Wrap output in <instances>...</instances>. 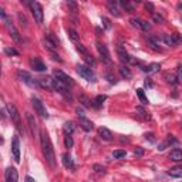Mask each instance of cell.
I'll return each instance as SVG.
<instances>
[{"label": "cell", "instance_id": "6da1fadb", "mask_svg": "<svg viewBox=\"0 0 182 182\" xmlns=\"http://www.w3.org/2000/svg\"><path fill=\"white\" fill-rule=\"evenodd\" d=\"M40 142H41V149H43V155H44L46 161L50 165V168L54 169L57 165L56 155H54V148H53L51 142H50V138H48L47 132H44V131H40Z\"/></svg>", "mask_w": 182, "mask_h": 182}, {"label": "cell", "instance_id": "7a4b0ae2", "mask_svg": "<svg viewBox=\"0 0 182 182\" xmlns=\"http://www.w3.org/2000/svg\"><path fill=\"white\" fill-rule=\"evenodd\" d=\"M7 110H9V115H10L11 121L14 123L16 125V130L19 131L20 134H23L24 131H23V127H22V121H20V114H19V110L16 108L14 104H7Z\"/></svg>", "mask_w": 182, "mask_h": 182}, {"label": "cell", "instance_id": "3957f363", "mask_svg": "<svg viewBox=\"0 0 182 182\" xmlns=\"http://www.w3.org/2000/svg\"><path fill=\"white\" fill-rule=\"evenodd\" d=\"M75 70H77L78 75H80V77H83L84 80H87V81H90V83H95L97 81V77H95V74H94V71L91 70L88 66L78 64L77 67H75Z\"/></svg>", "mask_w": 182, "mask_h": 182}, {"label": "cell", "instance_id": "277c9868", "mask_svg": "<svg viewBox=\"0 0 182 182\" xmlns=\"http://www.w3.org/2000/svg\"><path fill=\"white\" fill-rule=\"evenodd\" d=\"M3 22H4V26H6L7 31L10 33L11 38H13V40L16 41V43H19V44H22V43H23V38H22V36H20L19 30L16 29V26L13 24V22H11V19H10V17H6V19L3 20Z\"/></svg>", "mask_w": 182, "mask_h": 182}, {"label": "cell", "instance_id": "5b68a950", "mask_svg": "<svg viewBox=\"0 0 182 182\" xmlns=\"http://www.w3.org/2000/svg\"><path fill=\"white\" fill-rule=\"evenodd\" d=\"M29 6H30V10H31V14H33L36 23H37V24H41V23H43V19H44L41 4L37 3V2H30Z\"/></svg>", "mask_w": 182, "mask_h": 182}, {"label": "cell", "instance_id": "8992f818", "mask_svg": "<svg viewBox=\"0 0 182 182\" xmlns=\"http://www.w3.org/2000/svg\"><path fill=\"white\" fill-rule=\"evenodd\" d=\"M160 37V41H164L167 46H178L182 43V37L179 36L178 33H174V34H162V36H158Z\"/></svg>", "mask_w": 182, "mask_h": 182}, {"label": "cell", "instance_id": "52a82bcc", "mask_svg": "<svg viewBox=\"0 0 182 182\" xmlns=\"http://www.w3.org/2000/svg\"><path fill=\"white\" fill-rule=\"evenodd\" d=\"M17 75H19V78L24 83V84H27V86L31 87V88H38V87H40V84H38V78H33L27 71L20 70L19 73H17Z\"/></svg>", "mask_w": 182, "mask_h": 182}, {"label": "cell", "instance_id": "ba28073f", "mask_svg": "<svg viewBox=\"0 0 182 182\" xmlns=\"http://www.w3.org/2000/svg\"><path fill=\"white\" fill-rule=\"evenodd\" d=\"M53 75H54V78H56L57 81H60L61 84H64V86H67L68 88L74 86V80H73L70 75L66 74V73H63L61 70H54L53 71Z\"/></svg>", "mask_w": 182, "mask_h": 182}, {"label": "cell", "instance_id": "9c48e42d", "mask_svg": "<svg viewBox=\"0 0 182 182\" xmlns=\"http://www.w3.org/2000/svg\"><path fill=\"white\" fill-rule=\"evenodd\" d=\"M31 105L34 107V111L37 112L41 118H47V117H48L47 110H46L44 104L41 103L40 98H37V97H33V98H31Z\"/></svg>", "mask_w": 182, "mask_h": 182}, {"label": "cell", "instance_id": "30bf717a", "mask_svg": "<svg viewBox=\"0 0 182 182\" xmlns=\"http://www.w3.org/2000/svg\"><path fill=\"white\" fill-rule=\"evenodd\" d=\"M95 46H97V50H98V54L101 56V60H103L105 64H111V57H110V51H108L107 46L100 43V41H97Z\"/></svg>", "mask_w": 182, "mask_h": 182}, {"label": "cell", "instance_id": "8fae6325", "mask_svg": "<svg viewBox=\"0 0 182 182\" xmlns=\"http://www.w3.org/2000/svg\"><path fill=\"white\" fill-rule=\"evenodd\" d=\"M30 67L33 68L34 71H38V73H43V71H46L47 70V66H46L43 61H41L38 57H31L30 59Z\"/></svg>", "mask_w": 182, "mask_h": 182}, {"label": "cell", "instance_id": "7c38bea8", "mask_svg": "<svg viewBox=\"0 0 182 182\" xmlns=\"http://www.w3.org/2000/svg\"><path fill=\"white\" fill-rule=\"evenodd\" d=\"M4 181L6 182H17L19 181V174H17V169L13 167L6 168L4 171Z\"/></svg>", "mask_w": 182, "mask_h": 182}, {"label": "cell", "instance_id": "4fadbf2b", "mask_svg": "<svg viewBox=\"0 0 182 182\" xmlns=\"http://www.w3.org/2000/svg\"><path fill=\"white\" fill-rule=\"evenodd\" d=\"M11 152H13V158L17 164L20 162V140L19 137H14L11 141Z\"/></svg>", "mask_w": 182, "mask_h": 182}, {"label": "cell", "instance_id": "5bb4252c", "mask_svg": "<svg viewBox=\"0 0 182 182\" xmlns=\"http://www.w3.org/2000/svg\"><path fill=\"white\" fill-rule=\"evenodd\" d=\"M117 54H118V59H119V61L121 63H130L131 61V56L127 53V50H125V47L124 46H121V44H118L117 46Z\"/></svg>", "mask_w": 182, "mask_h": 182}, {"label": "cell", "instance_id": "9a60e30c", "mask_svg": "<svg viewBox=\"0 0 182 182\" xmlns=\"http://www.w3.org/2000/svg\"><path fill=\"white\" fill-rule=\"evenodd\" d=\"M131 24L140 30H144V31H148V30L151 29V24H149L148 22H145V20H141V19H131Z\"/></svg>", "mask_w": 182, "mask_h": 182}, {"label": "cell", "instance_id": "2e32d148", "mask_svg": "<svg viewBox=\"0 0 182 182\" xmlns=\"http://www.w3.org/2000/svg\"><path fill=\"white\" fill-rule=\"evenodd\" d=\"M98 135H100V138L104 140V141H112V140H114L111 131L108 130V128H105V127H101L100 130H98Z\"/></svg>", "mask_w": 182, "mask_h": 182}, {"label": "cell", "instance_id": "e0dca14e", "mask_svg": "<svg viewBox=\"0 0 182 182\" xmlns=\"http://www.w3.org/2000/svg\"><path fill=\"white\" fill-rule=\"evenodd\" d=\"M61 161H63V165L67 168V169H75L74 161H73V158H71L70 154H63V156H61Z\"/></svg>", "mask_w": 182, "mask_h": 182}, {"label": "cell", "instance_id": "ac0fdd59", "mask_svg": "<svg viewBox=\"0 0 182 182\" xmlns=\"http://www.w3.org/2000/svg\"><path fill=\"white\" fill-rule=\"evenodd\" d=\"M38 84H40V87H43V88L53 90V87H54V78H50V77L38 78Z\"/></svg>", "mask_w": 182, "mask_h": 182}, {"label": "cell", "instance_id": "d6986e66", "mask_svg": "<svg viewBox=\"0 0 182 182\" xmlns=\"http://www.w3.org/2000/svg\"><path fill=\"white\" fill-rule=\"evenodd\" d=\"M26 117H27V123H29V127H30L31 134L36 135V134H37V124H36V119H34V117L31 114H29V112L26 114Z\"/></svg>", "mask_w": 182, "mask_h": 182}, {"label": "cell", "instance_id": "ffe728a7", "mask_svg": "<svg viewBox=\"0 0 182 182\" xmlns=\"http://www.w3.org/2000/svg\"><path fill=\"white\" fill-rule=\"evenodd\" d=\"M168 175L172 176V178H182V165H176V167H172L169 171H168Z\"/></svg>", "mask_w": 182, "mask_h": 182}, {"label": "cell", "instance_id": "44dd1931", "mask_svg": "<svg viewBox=\"0 0 182 182\" xmlns=\"http://www.w3.org/2000/svg\"><path fill=\"white\" fill-rule=\"evenodd\" d=\"M169 160L174 161V162H181L182 161V151L178 148L172 149L171 154H169Z\"/></svg>", "mask_w": 182, "mask_h": 182}, {"label": "cell", "instance_id": "7402d4cb", "mask_svg": "<svg viewBox=\"0 0 182 182\" xmlns=\"http://www.w3.org/2000/svg\"><path fill=\"white\" fill-rule=\"evenodd\" d=\"M80 127H81L84 131H91L94 128V124L84 117V118H80Z\"/></svg>", "mask_w": 182, "mask_h": 182}, {"label": "cell", "instance_id": "603a6c76", "mask_svg": "<svg viewBox=\"0 0 182 182\" xmlns=\"http://www.w3.org/2000/svg\"><path fill=\"white\" fill-rule=\"evenodd\" d=\"M118 71H119V74H121V77L125 78V80H130V78L132 77V74H131V70L127 67V66H119Z\"/></svg>", "mask_w": 182, "mask_h": 182}, {"label": "cell", "instance_id": "cb8c5ba5", "mask_svg": "<svg viewBox=\"0 0 182 182\" xmlns=\"http://www.w3.org/2000/svg\"><path fill=\"white\" fill-rule=\"evenodd\" d=\"M63 131L66 132V135H71L73 132L75 131V124L71 123V121H68V123H66L63 125Z\"/></svg>", "mask_w": 182, "mask_h": 182}, {"label": "cell", "instance_id": "d4e9b609", "mask_svg": "<svg viewBox=\"0 0 182 182\" xmlns=\"http://www.w3.org/2000/svg\"><path fill=\"white\" fill-rule=\"evenodd\" d=\"M158 68H161V66L158 63H152L149 64V66H142V71H145V73H155V71H158Z\"/></svg>", "mask_w": 182, "mask_h": 182}, {"label": "cell", "instance_id": "484cf974", "mask_svg": "<svg viewBox=\"0 0 182 182\" xmlns=\"http://www.w3.org/2000/svg\"><path fill=\"white\" fill-rule=\"evenodd\" d=\"M108 10H110V13H111L114 17H119V16H121V13H119V10L117 9L114 2H108Z\"/></svg>", "mask_w": 182, "mask_h": 182}, {"label": "cell", "instance_id": "4316f807", "mask_svg": "<svg viewBox=\"0 0 182 182\" xmlns=\"http://www.w3.org/2000/svg\"><path fill=\"white\" fill-rule=\"evenodd\" d=\"M119 4H121V7H123L127 13H134V6H132L128 0H121Z\"/></svg>", "mask_w": 182, "mask_h": 182}, {"label": "cell", "instance_id": "83f0119b", "mask_svg": "<svg viewBox=\"0 0 182 182\" xmlns=\"http://www.w3.org/2000/svg\"><path fill=\"white\" fill-rule=\"evenodd\" d=\"M44 37H46V38H48V40L51 41V43H53L54 46H56V47H59V46H60V40L56 37V36H54V34L51 33V31H47Z\"/></svg>", "mask_w": 182, "mask_h": 182}, {"label": "cell", "instance_id": "f1b7e54d", "mask_svg": "<svg viewBox=\"0 0 182 182\" xmlns=\"http://www.w3.org/2000/svg\"><path fill=\"white\" fill-rule=\"evenodd\" d=\"M148 46L152 48L154 51H162V48L160 47V44H158V43H156V41L154 40L152 37H149V38H148Z\"/></svg>", "mask_w": 182, "mask_h": 182}, {"label": "cell", "instance_id": "f546056e", "mask_svg": "<svg viewBox=\"0 0 182 182\" xmlns=\"http://www.w3.org/2000/svg\"><path fill=\"white\" fill-rule=\"evenodd\" d=\"M80 103H81V104L84 105L86 108H91V107H94V104L88 100V98H87L86 95H84V94H81V95H80Z\"/></svg>", "mask_w": 182, "mask_h": 182}, {"label": "cell", "instance_id": "4dcf8cb0", "mask_svg": "<svg viewBox=\"0 0 182 182\" xmlns=\"http://www.w3.org/2000/svg\"><path fill=\"white\" fill-rule=\"evenodd\" d=\"M137 95L140 97V100H141V103H142L144 105H147V104L149 103L148 98L145 97V93H144V90H142V88H137Z\"/></svg>", "mask_w": 182, "mask_h": 182}, {"label": "cell", "instance_id": "1f68e13d", "mask_svg": "<svg viewBox=\"0 0 182 182\" xmlns=\"http://www.w3.org/2000/svg\"><path fill=\"white\" fill-rule=\"evenodd\" d=\"M137 112H138V115H140L141 118H144V119H149V118H151L148 112L144 110V107H137Z\"/></svg>", "mask_w": 182, "mask_h": 182}, {"label": "cell", "instance_id": "d6a6232c", "mask_svg": "<svg viewBox=\"0 0 182 182\" xmlns=\"http://www.w3.org/2000/svg\"><path fill=\"white\" fill-rule=\"evenodd\" d=\"M164 77H165L167 83H169V84H176V83H178V77H175L174 74H169V73H167V74L164 75Z\"/></svg>", "mask_w": 182, "mask_h": 182}, {"label": "cell", "instance_id": "836d02e7", "mask_svg": "<svg viewBox=\"0 0 182 182\" xmlns=\"http://www.w3.org/2000/svg\"><path fill=\"white\" fill-rule=\"evenodd\" d=\"M125 155H127L125 149H117V151H114V152H112V156H114V160H119V158H124Z\"/></svg>", "mask_w": 182, "mask_h": 182}, {"label": "cell", "instance_id": "e575fe53", "mask_svg": "<svg viewBox=\"0 0 182 182\" xmlns=\"http://www.w3.org/2000/svg\"><path fill=\"white\" fill-rule=\"evenodd\" d=\"M68 36H70V38H71L73 41H74V43H77V41H78V38H80L78 33L75 31L74 29H68Z\"/></svg>", "mask_w": 182, "mask_h": 182}, {"label": "cell", "instance_id": "d590c367", "mask_svg": "<svg viewBox=\"0 0 182 182\" xmlns=\"http://www.w3.org/2000/svg\"><path fill=\"white\" fill-rule=\"evenodd\" d=\"M107 100V95H97L95 97V100H94V107H100V105H103V103Z\"/></svg>", "mask_w": 182, "mask_h": 182}, {"label": "cell", "instance_id": "8d00e7d4", "mask_svg": "<svg viewBox=\"0 0 182 182\" xmlns=\"http://www.w3.org/2000/svg\"><path fill=\"white\" fill-rule=\"evenodd\" d=\"M152 20L155 23H158V24H161V23H164V16H161L160 13H155V11H154L152 13Z\"/></svg>", "mask_w": 182, "mask_h": 182}, {"label": "cell", "instance_id": "74e56055", "mask_svg": "<svg viewBox=\"0 0 182 182\" xmlns=\"http://www.w3.org/2000/svg\"><path fill=\"white\" fill-rule=\"evenodd\" d=\"M77 50H78V51H80V53L83 54V57H86V56H88V54H90V53H88V50H87V48L84 47V46H83L81 43H78V44H77Z\"/></svg>", "mask_w": 182, "mask_h": 182}, {"label": "cell", "instance_id": "f35d334b", "mask_svg": "<svg viewBox=\"0 0 182 182\" xmlns=\"http://www.w3.org/2000/svg\"><path fill=\"white\" fill-rule=\"evenodd\" d=\"M73 144H74V141H73L71 135H66V138H64V145H66L67 148H71V147H73Z\"/></svg>", "mask_w": 182, "mask_h": 182}, {"label": "cell", "instance_id": "ab89813d", "mask_svg": "<svg viewBox=\"0 0 182 182\" xmlns=\"http://www.w3.org/2000/svg\"><path fill=\"white\" fill-rule=\"evenodd\" d=\"M84 59V61H86L88 66H95V60H94V57L91 56V54H88V56H86V57H83Z\"/></svg>", "mask_w": 182, "mask_h": 182}, {"label": "cell", "instance_id": "60d3db41", "mask_svg": "<svg viewBox=\"0 0 182 182\" xmlns=\"http://www.w3.org/2000/svg\"><path fill=\"white\" fill-rule=\"evenodd\" d=\"M4 53H6L7 56H19V51H17V50H14V48H10V47L4 48Z\"/></svg>", "mask_w": 182, "mask_h": 182}, {"label": "cell", "instance_id": "b9f144b4", "mask_svg": "<svg viewBox=\"0 0 182 182\" xmlns=\"http://www.w3.org/2000/svg\"><path fill=\"white\" fill-rule=\"evenodd\" d=\"M44 46H46V47H47V48H48V50H50L51 53H53V50H54V48H57L56 46H54V44L51 43V41L48 40V38H46V37H44Z\"/></svg>", "mask_w": 182, "mask_h": 182}, {"label": "cell", "instance_id": "7bdbcfd3", "mask_svg": "<svg viewBox=\"0 0 182 182\" xmlns=\"http://www.w3.org/2000/svg\"><path fill=\"white\" fill-rule=\"evenodd\" d=\"M93 168H94V171L98 172V174H105V168L101 167V165H98V164H95Z\"/></svg>", "mask_w": 182, "mask_h": 182}, {"label": "cell", "instance_id": "ee69618b", "mask_svg": "<svg viewBox=\"0 0 182 182\" xmlns=\"http://www.w3.org/2000/svg\"><path fill=\"white\" fill-rule=\"evenodd\" d=\"M17 17H19L20 23H22L23 26H27V19H26V17H24V14H22V13H19V14H17Z\"/></svg>", "mask_w": 182, "mask_h": 182}, {"label": "cell", "instance_id": "f6af8a7d", "mask_svg": "<svg viewBox=\"0 0 182 182\" xmlns=\"http://www.w3.org/2000/svg\"><path fill=\"white\" fill-rule=\"evenodd\" d=\"M105 78H108V81L111 83V84H115V83H117V80H115V77L112 74H110V73H108V74H105Z\"/></svg>", "mask_w": 182, "mask_h": 182}, {"label": "cell", "instance_id": "bcb514c9", "mask_svg": "<svg viewBox=\"0 0 182 182\" xmlns=\"http://www.w3.org/2000/svg\"><path fill=\"white\" fill-rule=\"evenodd\" d=\"M103 23H104V27L105 29H111V23H110V20L107 19V17H103Z\"/></svg>", "mask_w": 182, "mask_h": 182}, {"label": "cell", "instance_id": "7dc6e473", "mask_svg": "<svg viewBox=\"0 0 182 182\" xmlns=\"http://www.w3.org/2000/svg\"><path fill=\"white\" fill-rule=\"evenodd\" d=\"M67 4H68V7L73 9V13H77V4L74 2H67Z\"/></svg>", "mask_w": 182, "mask_h": 182}, {"label": "cell", "instance_id": "c3c4849f", "mask_svg": "<svg viewBox=\"0 0 182 182\" xmlns=\"http://www.w3.org/2000/svg\"><path fill=\"white\" fill-rule=\"evenodd\" d=\"M145 138H147L149 142H155V138H154V134H152V132H149V134H145Z\"/></svg>", "mask_w": 182, "mask_h": 182}, {"label": "cell", "instance_id": "681fc988", "mask_svg": "<svg viewBox=\"0 0 182 182\" xmlns=\"http://www.w3.org/2000/svg\"><path fill=\"white\" fill-rule=\"evenodd\" d=\"M145 9H147V10H149L151 13H154V4L152 3H145Z\"/></svg>", "mask_w": 182, "mask_h": 182}, {"label": "cell", "instance_id": "f907efd6", "mask_svg": "<svg viewBox=\"0 0 182 182\" xmlns=\"http://www.w3.org/2000/svg\"><path fill=\"white\" fill-rule=\"evenodd\" d=\"M75 112H77V115L80 117V118H84V111H83V110H81L80 107H78L77 110H75Z\"/></svg>", "mask_w": 182, "mask_h": 182}, {"label": "cell", "instance_id": "816d5d0a", "mask_svg": "<svg viewBox=\"0 0 182 182\" xmlns=\"http://www.w3.org/2000/svg\"><path fill=\"white\" fill-rule=\"evenodd\" d=\"M134 154H135L137 156H141L142 154H144V149H142V148H137V149L134 151Z\"/></svg>", "mask_w": 182, "mask_h": 182}, {"label": "cell", "instance_id": "f5cc1de1", "mask_svg": "<svg viewBox=\"0 0 182 182\" xmlns=\"http://www.w3.org/2000/svg\"><path fill=\"white\" fill-rule=\"evenodd\" d=\"M178 78L179 80H182V64L181 66H178Z\"/></svg>", "mask_w": 182, "mask_h": 182}, {"label": "cell", "instance_id": "db71d44e", "mask_svg": "<svg viewBox=\"0 0 182 182\" xmlns=\"http://www.w3.org/2000/svg\"><path fill=\"white\" fill-rule=\"evenodd\" d=\"M51 56H53V60H57L59 63H61V59H60V57L57 56V54H54V53H51Z\"/></svg>", "mask_w": 182, "mask_h": 182}, {"label": "cell", "instance_id": "11a10c76", "mask_svg": "<svg viewBox=\"0 0 182 182\" xmlns=\"http://www.w3.org/2000/svg\"><path fill=\"white\" fill-rule=\"evenodd\" d=\"M145 86H147V87H152V83L149 81V78H147V81H145Z\"/></svg>", "mask_w": 182, "mask_h": 182}, {"label": "cell", "instance_id": "9f6ffc18", "mask_svg": "<svg viewBox=\"0 0 182 182\" xmlns=\"http://www.w3.org/2000/svg\"><path fill=\"white\" fill-rule=\"evenodd\" d=\"M26 181H27V182H36L33 178H30V176H27V178H26Z\"/></svg>", "mask_w": 182, "mask_h": 182}, {"label": "cell", "instance_id": "6f0895ef", "mask_svg": "<svg viewBox=\"0 0 182 182\" xmlns=\"http://www.w3.org/2000/svg\"><path fill=\"white\" fill-rule=\"evenodd\" d=\"M179 9H181V10H182V3H181V4H179Z\"/></svg>", "mask_w": 182, "mask_h": 182}]
</instances>
